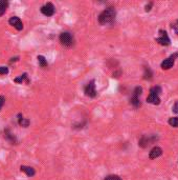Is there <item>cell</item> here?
I'll return each mask as SVG.
<instances>
[{"label": "cell", "instance_id": "obj_1", "mask_svg": "<svg viewBox=\"0 0 178 180\" xmlns=\"http://www.w3.org/2000/svg\"><path fill=\"white\" fill-rule=\"evenodd\" d=\"M115 16H116L115 8L112 7H107L106 10H104L103 12L100 14V16H98V22L103 25L111 23V22L114 21Z\"/></svg>", "mask_w": 178, "mask_h": 180}, {"label": "cell", "instance_id": "obj_2", "mask_svg": "<svg viewBox=\"0 0 178 180\" xmlns=\"http://www.w3.org/2000/svg\"><path fill=\"white\" fill-rule=\"evenodd\" d=\"M160 93H162V88H160V86L156 85L151 88L149 96L147 97V102L154 105H158L160 103V98H159Z\"/></svg>", "mask_w": 178, "mask_h": 180}, {"label": "cell", "instance_id": "obj_3", "mask_svg": "<svg viewBox=\"0 0 178 180\" xmlns=\"http://www.w3.org/2000/svg\"><path fill=\"white\" fill-rule=\"evenodd\" d=\"M157 140V137L155 136V135H144L142 138L139 139V141H138V145L142 148H148L150 144H152V143H154L155 141Z\"/></svg>", "mask_w": 178, "mask_h": 180}, {"label": "cell", "instance_id": "obj_4", "mask_svg": "<svg viewBox=\"0 0 178 180\" xmlns=\"http://www.w3.org/2000/svg\"><path fill=\"white\" fill-rule=\"evenodd\" d=\"M59 39H60L61 44H62V46H71L73 44V36L68 32L61 33Z\"/></svg>", "mask_w": 178, "mask_h": 180}, {"label": "cell", "instance_id": "obj_5", "mask_svg": "<svg viewBox=\"0 0 178 180\" xmlns=\"http://www.w3.org/2000/svg\"><path fill=\"white\" fill-rule=\"evenodd\" d=\"M143 92V88L142 86H136L133 92V96L131 97V105L135 106V108H138L140 106V100H139V96L142 95Z\"/></svg>", "mask_w": 178, "mask_h": 180}, {"label": "cell", "instance_id": "obj_6", "mask_svg": "<svg viewBox=\"0 0 178 180\" xmlns=\"http://www.w3.org/2000/svg\"><path fill=\"white\" fill-rule=\"evenodd\" d=\"M84 92H85L86 96L88 97H95L97 96V90H95V81L94 80H91L90 82L87 83V85L85 86L84 89Z\"/></svg>", "mask_w": 178, "mask_h": 180}, {"label": "cell", "instance_id": "obj_7", "mask_svg": "<svg viewBox=\"0 0 178 180\" xmlns=\"http://www.w3.org/2000/svg\"><path fill=\"white\" fill-rule=\"evenodd\" d=\"M176 57H178V54H177V53H175L174 55H172V56H170L169 58L165 59V60H163L162 62V64H160L162 69V70H170L171 67L174 66L175 58H176Z\"/></svg>", "mask_w": 178, "mask_h": 180}, {"label": "cell", "instance_id": "obj_8", "mask_svg": "<svg viewBox=\"0 0 178 180\" xmlns=\"http://www.w3.org/2000/svg\"><path fill=\"white\" fill-rule=\"evenodd\" d=\"M156 42H158L160 46H166L170 44L171 40H170V38H169V36L166 31H163V30L159 31V37L156 38Z\"/></svg>", "mask_w": 178, "mask_h": 180}, {"label": "cell", "instance_id": "obj_9", "mask_svg": "<svg viewBox=\"0 0 178 180\" xmlns=\"http://www.w3.org/2000/svg\"><path fill=\"white\" fill-rule=\"evenodd\" d=\"M41 13L47 17L52 16L53 14H55V7H53L52 2H47L46 4H44L43 7H41Z\"/></svg>", "mask_w": 178, "mask_h": 180}, {"label": "cell", "instance_id": "obj_10", "mask_svg": "<svg viewBox=\"0 0 178 180\" xmlns=\"http://www.w3.org/2000/svg\"><path fill=\"white\" fill-rule=\"evenodd\" d=\"M8 23H10L11 25H13V27L18 31L23 30V23H22V21L20 20V18L17 16L11 17L10 20H8Z\"/></svg>", "mask_w": 178, "mask_h": 180}, {"label": "cell", "instance_id": "obj_11", "mask_svg": "<svg viewBox=\"0 0 178 180\" xmlns=\"http://www.w3.org/2000/svg\"><path fill=\"white\" fill-rule=\"evenodd\" d=\"M162 155V148H159V147H154L149 153L150 159H156Z\"/></svg>", "mask_w": 178, "mask_h": 180}, {"label": "cell", "instance_id": "obj_12", "mask_svg": "<svg viewBox=\"0 0 178 180\" xmlns=\"http://www.w3.org/2000/svg\"><path fill=\"white\" fill-rule=\"evenodd\" d=\"M20 170H21V172H24L25 174H26L29 177H33L34 175H35V170H34L33 168H30V167H25V165H21V168H20Z\"/></svg>", "mask_w": 178, "mask_h": 180}, {"label": "cell", "instance_id": "obj_13", "mask_svg": "<svg viewBox=\"0 0 178 180\" xmlns=\"http://www.w3.org/2000/svg\"><path fill=\"white\" fill-rule=\"evenodd\" d=\"M7 7H8L7 1H5V0H0V16H2L5 13Z\"/></svg>", "mask_w": 178, "mask_h": 180}, {"label": "cell", "instance_id": "obj_14", "mask_svg": "<svg viewBox=\"0 0 178 180\" xmlns=\"http://www.w3.org/2000/svg\"><path fill=\"white\" fill-rule=\"evenodd\" d=\"M24 80H26V82H30V81H29V78H27V74H26V73H25V74H23V75H21V76H19V77H17V78H15V79H14V81H15V82H17V83H22Z\"/></svg>", "mask_w": 178, "mask_h": 180}, {"label": "cell", "instance_id": "obj_15", "mask_svg": "<svg viewBox=\"0 0 178 180\" xmlns=\"http://www.w3.org/2000/svg\"><path fill=\"white\" fill-rule=\"evenodd\" d=\"M38 62L39 64H40V66L41 67H45V66H47V60L45 59L44 56H42V55H39L38 56Z\"/></svg>", "mask_w": 178, "mask_h": 180}, {"label": "cell", "instance_id": "obj_16", "mask_svg": "<svg viewBox=\"0 0 178 180\" xmlns=\"http://www.w3.org/2000/svg\"><path fill=\"white\" fill-rule=\"evenodd\" d=\"M18 117H19V124L22 125V126H24V128L29 126V124H30V120L25 119V118L22 117L21 115H18Z\"/></svg>", "mask_w": 178, "mask_h": 180}, {"label": "cell", "instance_id": "obj_17", "mask_svg": "<svg viewBox=\"0 0 178 180\" xmlns=\"http://www.w3.org/2000/svg\"><path fill=\"white\" fill-rule=\"evenodd\" d=\"M144 78H145L146 80H150L152 78V72H151V70H150L149 66L145 67V74H144Z\"/></svg>", "mask_w": 178, "mask_h": 180}, {"label": "cell", "instance_id": "obj_18", "mask_svg": "<svg viewBox=\"0 0 178 180\" xmlns=\"http://www.w3.org/2000/svg\"><path fill=\"white\" fill-rule=\"evenodd\" d=\"M169 124L173 128H178V117H172L169 119Z\"/></svg>", "mask_w": 178, "mask_h": 180}, {"label": "cell", "instance_id": "obj_19", "mask_svg": "<svg viewBox=\"0 0 178 180\" xmlns=\"http://www.w3.org/2000/svg\"><path fill=\"white\" fill-rule=\"evenodd\" d=\"M171 27H172V30H173L174 32L178 35V19L174 22V23L171 24Z\"/></svg>", "mask_w": 178, "mask_h": 180}, {"label": "cell", "instance_id": "obj_20", "mask_svg": "<svg viewBox=\"0 0 178 180\" xmlns=\"http://www.w3.org/2000/svg\"><path fill=\"white\" fill-rule=\"evenodd\" d=\"M105 180H121V178L118 177L117 175H109L106 177Z\"/></svg>", "mask_w": 178, "mask_h": 180}, {"label": "cell", "instance_id": "obj_21", "mask_svg": "<svg viewBox=\"0 0 178 180\" xmlns=\"http://www.w3.org/2000/svg\"><path fill=\"white\" fill-rule=\"evenodd\" d=\"M8 73V69L7 66H0V75H5Z\"/></svg>", "mask_w": 178, "mask_h": 180}, {"label": "cell", "instance_id": "obj_22", "mask_svg": "<svg viewBox=\"0 0 178 180\" xmlns=\"http://www.w3.org/2000/svg\"><path fill=\"white\" fill-rule=\"evenodd\" d=\"M172 111H173L175 114H177V115H178V101H176V102L174 103V105H173V109H172Z\"/></svg>", "mask_w": 178, "mask_h": 180}, {"label": "cell", "instance_id": "obj_23", "mask_svg": "<svg viewBox=\"0 0 178 180\" xmlns=\"http://www.w3.org/2000/svg\"><path fill=\"white\" fill-rule=\"evenodd\" d=\"M153 7V2H150L149 4L146 5V12H150L151 11V7Z\"/></svg>", "mask_w": 178, "mask_h": 180}, {"label": "cell", "instance_id": "obj_24", "mask_svg": "<svg viewBox=\"0 0 178 180\" xmlns=\"http://www.w3.org/2000/svg\"><path fill=\"white\" fill-rule=\"evenodd\" d=\"M4 101H5V98L3 96H0V109H1V108L3 106Z\"/></svg>", "mask_w": 178, "mask_h": 180}]
</instances>
